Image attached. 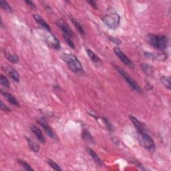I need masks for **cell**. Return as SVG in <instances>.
I'll use <instances>...</instances> for the list:
<instances>
[{"label": "cell", "mask_w": 171, "mask_h": 171, "mask_svg": "<svg viewBox=\"0 0 171 171\" xmlns=\"http://www.w3.org/2000/svg\"><path fill=\"white\" fill-rule=\"evenodd\" d=\"M61 59L67 64L68 68L75 74H81L83 72V67L76 55L72 54L64 53L61 55Z\"/></svg>", "instance_id": "obj_1"}, {"label": "cell", "mask_w": 171, "mask_h": 171, "mask_svg": "<svg viewBox=\"0 0 171 171\" xmlns=\"http://www.w3.org/2000/svg\"><path fill=\"white\" fill-rule=\"evenodd\" d=\"M146 40L153 48L159 50H163L166 49L168 44L167 37L165 36L149 33L146 36Z\"/></svg>", "instance_id": "obj_2"}, {"label": "cell", "mask_w": 171, "mask_h": 171, "mask_svg": "<svg viewBox=\"0 0 171 171\" xmlns=\"http://www.w3.org/2000/svg\"><path fill=\"white\" fill-rule=\"evenodd\" d=\"M104 24L110 29H116L121 22V16L116 12L108 11L102 18Z\"/></svg>", "instance_id": "obj_3"}, {"label": "cell", "mask_w": 171, "mask_h": 171, "mask_svg": "<svg viewBox=\"0 0 171 171\" xmlns=\"http://www.w3.org/2000/svg\"><path fill=\"white\" fill-rule=\"evenodd\" d=\"M114 69L116 70L120 74V75H121L122 78L125 79L126 83L129 85V86L131 88L132 90H134L138 94L142 93V88H140V86L137 84V82H136L134 80H133L131 78V77L129 76V74H128L125 70L122 69L121 67H119L118 66L114 65Z\"/></svg>", "instance_id": "obj_4"}, {"label": "cell", "mask_w": 171, "mask_h": 171, "mask_svg": "<svg viewBox=\"0 0 171 171\" xmlns=\"http://www.w3.org/2000/svg\"><path fill=\"white\" fill-rule=\"evenodd\" d=\"M137 139L140 145L149 151H154L155 149V144L154 140L147 132H137Z\"/></svg>", "instance_id": "obj_5"}, {"label": "cell", "mask_w": 171, "mask_h": 171, "mask_svg": "<svg viewBox=\"0 0 171 171\" xmlns=\"http://www.w3.org/2000/svg\"><path fill=\"white\" fill-rule=\"evenodd\" d=\"M43 39H44L46 44L50 47L51 48L54 50H59L60 48V42L52 33H45L43 36Z\"/></svg>", "instance_id": "obj_6"}, {"label": "cell", "mask_w": 171, "mask_h": 171, "mask_svg": "<svg viewBox=\"0 0 171 171\" xmlns=\"http://www.w3.org/2000/svg\"><path fill=\"white\" fill-rule=\"evenodd\" d=\"M114 52L116 54V56L119 58L120 60H121L122 63L125 64L126 66L130 67V68H133L134 64L130 60L129 58H128L125 54L118 47H115L114 48Z\"/></svg>", "instance_id": "obj_7"}, {"label": "cell", "mask_w": 171, "mask_h": 171, "mask_svg": "<svg viewBox=\"0 0 171 171\" xmlns=\"http://www.w3.org/2000/svg\"><path fill=\"white\" fill-rule=\"evenodd\" d=\"M37 122L43 128V129L44 130L46 133L48 134L51 138H52L53 140L58 139L57 136L55 135V134L54 133V132L52 130V128H51V127L49 126V125H48V123H47V122L46 121H44V119L38 120Z\"/></svg>", "instance_id": "obj_8"}, {"label": "cell", "mask_w": 171, "mask_h": 171, "mask_svg": "<svg viewBox=\"0 0 171 171\" xmlns=\"http://www.w3.org/2000/svg\"><path fill=\"white\" fill-rule=\"evenodd\" d=\"M58 26L60 28L61 31L62 32V33L64 36H66L70 37L71 38H73L74 36V32H72V29L68 26V25L64 22L62 20H59L57 21Z\"/></svg>", "instance_id": "obj_9"}, {"label": "cell", "mask_w": 171, "mask_h": 171, "mask_svg": "<svg viewBox=\"0 0 171 171\" xmlns=\"http://www.w3.org/2000/svg\"><path fill=\"white\" fill-rule=\"evenodd\" d=\"M3 71L9 76L13 80H14L16 82H19L20 80V76L19 72L17 71L15 68L11 66H6L3 68Z\"/></svg>", "instance_id": "obj_10"}, {"label": "cell", "mask_w": 171, "mask_h": 171, "mask_svg": "<svg viewBox=\"0 0 171 171\" xmlns=\"http://www.w3.org/2000/svg\"><path fill=\"white\" fill-rule=\"evenodd\" d=\"M129 118L131 121V122H132V124H133V125L135 126L137 132H147V128L142 122L139 121L135 116H132V115H130Z\"/></svg>", "instance_id": "obj_11"}, {"label": "cell", "mask_w": 171, "mask_h": 171, "mask_svg": "<svg viewBox=\"0 0 171 171\" xmlns=\"http://www.w3.org/2000/svg\"><path fill=\"white\" fill-rule=\"evenodd\" d=\"M30 130L41 142H42V143L46 142V139H45L44 136L43 135L42 132L39 128L37 127L35 125H32L30 126Z\"/></svg>", "instance_id": "obj_12"}, {"label": "cell", "mask_w": 171, "mask_h": 171, "mask_svg": "<svg viewBox=\"0 0 171 171\" xmlns=\"http://www.w3.org/2000/svg\"><path fill=\"white\" fill-rule=\"evenodd\" d=\"M1 94L3 96V97L7 100V102H9L10 104H13L14 106L20 107V104H19L18 101L15 98V97L12 94H11L6 92H3V90L1 91Z\"/></svg>", "instance_id": "obj_13"}, {"label": "cell", "mask_w": 171, "mask_h": 171, "mask_svg": "<svg viewBox=\"0 0 171 171\" xmlns=\"http://www.w3.org/2000/svg\"><path fill=\"white\" fill-rule=\"evenodd\" d=\"M3 53H4V55H5V57L6 58V59L8 61H10L13 64H17L19 62L20 58L18 57V55H17L15 54H13L10 52H7V50H4Z\"/></svg>", "instance_id": "obj_14"}, {"label": "cell", "mask_w": 171, "mask_h": 171, "mask_svg": "<svg viewBox=\"0 0 171 171\" xmlns=\"http://www.w3.org/2000/svg\"><path fill=\"white\" fill-rule=\"evenodd\" d=\"M87 151H88V154L90 155V156L92 158V159L94 160V161L95 162V163L97 165L100 166H102V165H103V162L101 160V159H100L99 156H98L97 154L94 151L92 148H88Z\"/></svg>", "instance_id": "obj_15"}, {"label": "cell", "mask_w": 171, "mask_h": 171, "mask_svg": "<svg viewBox=\"0 0 171 171\" xmlns=\"http://www.w3.org/2000/svg\"><path fill=\"white\" fill-rule=\"evenodd\" d=\"M33 18L35 19V20L36 21V22L37 24H39L42 28H44V29H46V30H48L49 32H51V29L50 28V25L46 23V21L42 19L40 15H33Z\"/></svg>", "instance_id": "obj_16"}, {"label": "cell", "mask_w": 171, "mask_h": 171, "mask_svg": "<svg viewBox=\"0 0 171 171\" xmlns=\"http://www.w3.org/2000/svg\"><path fill=\"white\" fill-rule=\"evenodd\" d=\"M26 140L28 142L29 148H30L32 151H33L34 152H39V151H40V145L39 144H37L35 141H33L29 138H26Z\"/></svg>", "instance_id": "obj_17"}, {"label": "cell", "mask_w": 171, "mask_h": 171, "mask_svg": "<svg viewBox=\"0 0 171 171\" xmlns=\"http://www.w3.org/2000/svg\"><path fill=\"white\" fill-rule=\"evenodd\" d=\"M141 69L142 70L144 73L147 76H151L154 73V71H155L154 68L148 64H142Z\"/></svg>", "instance_id": "obj_18"}, {"label": "cell", "mask_w": 171, "mask_h": 171, "mask_svg": "<svg viewBox=\"0 0 171 171\" xmlns=\"http://www.w3.org/2000/svg\"><path fill=\"white\" fill-rule=\"evenodd\" d=\"M69 19L72 21V23L74 24V25L76 27V28L77 29V30H78L79 32V33H81V34H82V35H84L85 32H84V29H83V28L82 26V25H81L78 21H77L76 20H75L74 18H72V17H71V16L70 17L69 16Z\"/></svg>", "instance_id": "obj_19"}, {"label": "cell", "mask_w": 171, "mask_h": 171, "mask_svg": "<svg viewBox=\"0 0 171 171\" xmlns=\"http://www.w3.org/2000/svg\"><path fill=\"white\" fill-rule=\"evenodd\" d=\"M160 82H162V84H163L164 86L166 87V88H167L169 90H170V87H171V84H170V78L169 76H161L160 78Z\"/></svg>", "instance_id": "obj_20"}, {"label": "cell", "mask_w": 171, "mask_h": 171, "mask_svg": "<svg viewBox=\"0 0 171 171\" xmlns=\"http://www.w3.org/2000/svg\"><path fill=\"white\" fill-rule=\"evenodd\" d=\"M86 52H87V54L88 55L89 58H90V59L92 62H94V63H98V62H100V58L98 57V55L93 52V51H92L91 50L88 49L86 50Z\"/></svg>", "instance_id": "obj_21"}, {"label": "cell", "mask_w": 171, "mask_h": 171, "mask_svg": "<svg viewBox=\"0 0 171 171\" xmlns=\"http://www.w3.org/2000/svg\"><path fill=\"white\" fill-rule=\"evenodd\" d=\"M82 138L86 140V141H88V142H90V143H92V144H94V138L92 137V136L91 135V134L90 133V132L88 131V130H84L82 132Z\"/></svg>", "instance_id": "obj_22"}, {"label": "cell", "mask_w": 171, "mask_h": 171, "mask_svg": "<svg viewBox=\"0 0 171 171\" xmlns=\"http://www.w3.org/2000/svg\"><path fill=\"white\" fill-rule=\"evenodd\" d=\"M0 6H1V7L5 11L9 12V13H11L13 11L12 8L10 6V4L6 1H4V0H1V1H0Z\"/></svg>", "instance_id": "obj_23"}, {"label": "cell", "mask_w": 171, "mask_h": 171, "mask_svg": "<svg viewBox=\"0 0 171 171\" xmlns=\"http://www.w3.org/2000/svg\"><path fill=\"white\" fill-rule=\"evenodd\" d=\"M0 83H1V84L3 86H4L6 88H10V84L9 80H8L6 77L5 76H3V74L0 76Z\"/></svg>", "instance_id": "obj_24"}, {"label": "cell", "mask_w": 171, "mask_h": 171, "mask_svg": "<svg viewBox=\"0 0 171 171\" xmlns=\"http://www.w3.org/2000/svg\"><path fill=\"white\" fill-rule=\"evenodd\" d=\"M18 163L20 164H21V166H23V167L25 169V170H30V171H33L34 170L33 169V168L32 167V166L29 165V164H28L27 162H25V160H22V159H18Z\"/></svg>", "instance_id": "obj_25"}, {"label": "cell", "mask_w": 171, "mask_h": 171, "mask_svg": "<svg viewBox=\"0 0 171 171\" xmlns=\"http://www.w3.org/2000/svg\"><path fill=\"white\" fill-rule=\"evenodd\" d=\"M47 162H48V164L50 166V167L52 168L54 170H62V169L59 167V166L56 163V162H55L53 160L48 159V160H47Z\"/></svg>", "instance_id": "obj_26"}, {"label": "cell", "mask_w": 171, "mask_h": 171, "mask_svg": "<svg viewBox=\"0 0 171 171\" xmlns=\"http://www.w3.org/2000/svg\"><path fill=\"white\" fill-rule=\"evenodd\" d=\"M63 37H64V39L65 40L66 42L67 43V44L72 49H75L76 48L74 43L73 41H72V38L68 37V36H64V35H63Z\"/></svg>", "instance_id": "obj_27"}, {"label": "cell", "mask_w": 171, "mask_h": 171, "mask_svg": "<svg viewBox=\"0 0 171 171\" xmlns=\"http://www.w3.org/2000/svg\"><path fill=\"white\" fill-rule=\"evenodd\" d=\"M109 39L110 40L113 42L114 44H115L117 46H120L121 44H122V41L119 39V38L118 37H109Z\"/></svg>", "instance_id": "obj_28"}, {"label": "cell", "mask_w": 171, "mask_h": 171, "mask_svg": "<svg viewBox=\"0 0 171 171\" xmlns=\"http://www.w3.org/2000/svg\"><path fill=\"white\" fill-rule=\"evenodd\" d=\"M102 119H103L105 125L107 126V128H108V129L110 131H112V125H111V123L109 122L108 120L106 118H105V117H103V118H102Z\"/></svg>", "instance_id": "obj_29"}, {"label": "cell", "mask_w": 171, "mask_h": 171, "mask_svg": "<svg viewBox=\"0 0 171 171\" xmlns=\"http://www.w3.org/2000/svg\"><path fill=\"white\" fill-rule=\"evenodd\" d=\"M0 107H1V109L3 111H6V112H10V111H11V110L8 108V107L3 104V102L2 101H1V102H0Z\"/></svg>", "instance_id": "obj_30"}, {"label": "cell", "mask_w": 171, "mask_h": 171, "mask_svg": "<svg viewBox=\"0 0 171 171\" xmlns=\"http://www.w3.org/2000/svg\"><path fill=\"white\" fill-rule=\"evenodd\" d=\"M25 3H26L29 7H30L31 8H35L36 7V4L34 3V2H32V1H25Z\"/></svg>", "instance_id": "obj_31"}, {"label": "cell", "mask_w": 171, "mask_h": 171, "mask_svg": "<svg viewBox=\"0 0 171 171\" xmlns=\"http://www.w3.org/2000/svg\"><path fill=\"white\" fill-rule=\"evenodd\" d=\"M88 3L92 7H93L94 9H98V5L97 3L94 1H88Z\"/></svg>", "instance_id": "obj_32"}]
</instances>
